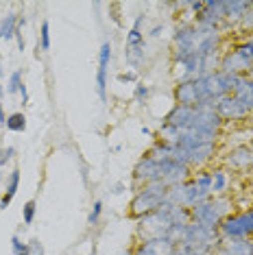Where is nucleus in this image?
Here are the masks:
<instances>
[{
  "instance_id": "7c9ffc66",
  "label": "nucleus",
  "mask_w": 253,
  "mask_h": 255,
  "mask_svg": "<svg viewBox=\"0 0 253 255\" xmlns=\"http://www.w3.org/2000/svg\"><path fill=\"white\" fill-rule=\"evenodd\" d=\"M13 155H15V148L13 146H7V148H2L0 150V168L2 166H7L11 159H13Z\"/></svg>"
},
{
  "instance_id": "1a4fd4ad",
  "label": "nucleus",
  "mask_w": 253,
  "mask_h": 255,
  "mask_svg": "<svg viewBox=\"0 0 253 255\" xmlns=\"http://www.w3.org/2000/svg\"><path fill=\"white\" fill-rule=\"evenodd\" d=\"M214 109H216L218 118H221L223 123H240V120H247L251 116L249 109H247L234 94L223 96L221 101H216L214 103Z\"/></svg>"
},
{
  "instance_id": "5701e85b",
  "label": "nucleus",
  "mask_w": 253,
  "mask_h": 255,
  "mask_svg": "<svg viewBox=\"0 0 253 255\" xmlns=\"http://www.w3.org/2000/svg\"><path fill=\"white\" fill-rule=\"evenodd\" d=\"M7 129L13 131V133H24V131H26V116L22 114V112L9 114V118H7Z\"/></svg>"
},
{
  "instance_id": "79ce46f5",
  "label": "nucleus",
  "mask_w": 253,
  "mask_h": 255,
  "mask_svg": "<svg viewBox=\"0 0 253 255\" xmlns=\"http://www.w3.org/2000/svg\"><path fill=\"white\" fill-rule=\"evenodd\" d=\"M0 77H2V68H0Z\"/></svg>"
},
{
  "instance_id": "2eb2a0df",
  "label": "nucleus",
  "mask_w": 253,
  "mask_h": 255,
  "mask_svg": "<svg viewBox=\"0 0 253 255\" xmlns=\"http://www.w3.org/2000/svg\"><path fill=\"white\" fill-rule=\"evenodd\" d=\"M214 255H253V238L245 240H225L218 238V245L214 247Z\"/></svg>"
},
{
  "instance_id": "c85d7f7f",
  "label": "nucleus",
  "mask_w": 253,
  "mask_h": 255,
  "mask_svg": "<svg viewBox=\"0 0 253 255\" xmlns=\"http://www.w3.org/2000/svg\"><path fill=\"white\" fill-rule=\"evenodd\" d=\"M11 251L15 253H31V247H28V242H22L20 236H13L11 238Z\"/></svg>"
},
{
  "instance_id": "e433bc0d",
  "label": "nucleus",
  "mask_w": 253,
  "mask_h": 255,
  "mask_svg": "<svg viewBox=\"0 0 253 255\" xmlns=\"http://www.w3.org/2000/svg\"><path fill=\"white\" fill-rule=\"evenodd\" d=\"M247 216H249V223H251V229H253V207L251 210H247Z\"/></svg>"
},
{
  "instance_id": "9b49d317",
  "label": "nucleus",
  "mask_w": 253,
  "mask_h": 255,
  "mask_svg": "<svg viewBox=\"0 0 253 255\" xmlns=\"http://www.w3.org/2000/svg\"><path fill=\"white\" fill-rule=\"evenodd\" d=\"M218 70L234 74V77H247L249 70H251V63L232 46V48L221 55V66H218Z\"/></svg>"
},
{
  "instance_id": "ddd939ff",
  "label": "nucleus",
  "mask_w": 253,
  "mask_h": 255,
  "mask_svg": "<svg viewBox=\"0 0 253 255\" xmlns=\"http://www.w3.org/2000/svg\"><path fill=\"white\" fill-rule=\"evenodd\" d=\"M109 61H112V44L103 42L99 50V70H96V92H99L101 101L107 98V70Z\"/></svg>"
},
{
  "instance_id": "20e7f679",
  "label": "nucleus",
  "mask_w": 253,
  "mask_h": 255,
  "mask_svg": "<svg viewBox=\"0 0 253 255\" xmlns=\"http://www.w3.org/2000/svg\"><path fill=\"white\" fill-rule=\"evenodd\" d=\"M199 85V94H201V103H210L214 105L216 101H221L223 96H229L234 92V88L238 85L240 77H234V74H227L223 70L216 72H208L203 77L194 79Z\"/></svg>"
},
{
  "instance_id": "c9c22d12",
  "label": "nucleus",
  "mask_w": 253,
  "mask_h": 255,
  "mask_svg": "<svg viewBox=\"0 0 253 255\" xmlns=\"http://www.w3.org/2000/svg\"><path fill=\"white\" fill-rule=\"evenodd\" d=\"M20 94H22V105H26V103H28V90H26V85H22V88H20Z\"/></svg>"
},
{
  "instance_id": "f8f14e48",
  "label": "nucleus",
  "mask_w": 253,
  "mask_h": 255,
  "mask_svg": "<svg viewBox=\"0 0 253 255\" xmlns=\"http://www.w3.org/2000/svg\"><path fill=\"white\" fill-rule=\"evenodd\" d=\"M175 105H183V107H197L201 105V94H199V85L197 81H179L175 85Z\"/></svg>"
},
{
  "instance_id": "ea45409f",
  "label": "nucleus",
  "mask_w": 253,
  "mask_h": 255,
  "mask_svg": "<svg viewBox=\"0 0 253 255\" xmlns=\"http://www.w3.org/2000/svg\"><path fill=\"white\" fill-rule=\"evenodd\" d=\"M15 255H31V253H15Z\"/></svg>"
},
{
  "instance_id": "423d86ee",
  "label": "nucleus",
  "mask_w": 253,
  "mask_h": 255,
  "mask_svg": "<svg viewBox=\"0 0 253 255\" xmlns=\"http://www.w3.org/2000/svg\"><path fill=\"white\" fill-rule=\"evenodd\" d=\"M194 46H197V24L194 22H179L172 31V57L179 59L186 55H197Z\"/></svg>"
},
{
  "instance_id": "f704fd0d",
  "label": "nucleus",
  "mask_w": 253,
  "mask_h": 255,
  "mask_svg": "<svg viewBox=\"0 0 253 255\" xmlns=\"http://www.w3.org/2000/svg\"><path fill=\"white\" fill-rule=\"evenodd\" d=\"M135 79H137L135 72H120L118 74V81H123V83H133Z\"/></svg>"
},
{
  "instance_id": "4468645a",
  "label": "nucleus",
  "mask_w": 253,
  "mask_h": 255,
  "mask_svg": "<svg viewBox=\"0 0 253 255\" xmlns=\"http://www.w3.org/2000/svg\"><path fill=\"white\" fill-rule=\"evenodd\" d=\"M175 245L168 238H153V240H140L131 255H172Z\"/></svg>"
},
{
  "instance_id": "a19ab883",
  "label": "nucleus",
  "mask_w": 253,
  "mask_h": 255,
  "mask_svg": "<svg viewBox=\"0 0 253 255\" xmlns=\"http://www.w3.org/2000/svg\"><path fill=\"white\" fill-rule=\"evenodd\" d=\"M0 183H2V172H0Z\"/></svg>"
},
{
  "instance_id": "a211bd4d",
  "label": "nucleus",
  "mask_w": 253,
  "mask_h": 255,
  "mask_svg": "<svg viewBox=\"0 0 253 255\" xmlns=\"http://www.w3.org/2000/svg\"><path fill=\"white\" fill-rule=\"evenodd\" d=\"M194 107H183V105H172L170 112L164 116V125L177 127V129H186L192 123Z\"/></svg>"
},
{
  "instance_id": "39448f33",
  "label": "nucleus",
  "mask_w": 253,
  "mask_h": 255,
  "mask_svg": "<svg viewBox=\"0 0 253 255\" xmlns=\"http://www.w3.org/2000/svg\"><path fill=\"white\" fill-rule=\"evenodd\" d=\"M216 245H218V231L197 223L186 225L179 242L181 249H190V251H199V253H212Z\"/></svg>"
},
{
  "instance_id": "37998d69",
  "label": "nucleus",
  "mask_w": 253,
  "mask_h": 255,
  "mask_svg": "<svg viewBox=\"0 0 253 255\" xmlns=\"http://www.w3.org/2000/svg\"><path fill=\"white\" fill-rule=\"evenodd\" d=\"M0 210H2V205H0Z\"/></svg>"
},
{
  "instance_id": "4be33fe9",
  "label": "nucleus",
  "mask_w": 253,
  "mask_h": 255,
  "mask_svg": "<svg viewBox=\"0 0 253 255\" xmlns=\"http://www.w3.org/2000/svg\"><path fill=\"white\" fill-rule=\"evenodd\" d=\"M18 33V13H7L0 20V39H13Z\"/></svg>"
},
{
  "instance_id": "473e14b6",
  "label": "nucleus",
  "mask_w": 253,
  "mask_h": 255,
  "mask_svg": "<svg viewBox=\"0 0 253 255\" xmlns=\"http://www.w3.org/2000/svg\"><path fill=\"white\" fill-rule=\"evenodd\" d=\"M203 4H205V2H201V0H197V2H186V9L192 11V15L197 18L201 11H203Z\"/></svg>"
},
{
  "instance_id": "cd10ccee",
  "label": "nucleus",
  "mask_w": 253,
  "mask_h": 255,
  "mask_svg": "<svg viewBox=\"0 0 253 255\" xmlns=\"http://www.w3.org/2000/svg\"><path fill=\"white\" fill-rule=\"evenodd\" d=\"M35 212H37V203L35 201H28L24 207H22V220L24 225H31L35 220Z\"/></svg>"
},
{
  "instance_id": "2f4dec72",
  "label": "nucleus",
  "mask_w": 253,
  "mask_h": 255,
  "mask_svg": "<svg viewBox=\"0 0 253 255\" xmlns=\"http://www.w3.org/2000/svg\"><path fill=\"white\" fill-rule=\"evenodd\" d=\"M133 96H135L137 103H144L146 98H148V88H146L144 83H135V94Z\"/></svg>"
},
{
  "instance_id": "393cba45",
  "label": "nucleus",
  "mask_w": 253,
  "mask_h": 255,
  "mask_svg": "<svg viewBox=\"0 0 253 255\" xmlns=\"http://www.w3.org/2000/svg\"><path fill=\"white\" fill-rule=\"evenodd\" d=\"M39 50H50V24L48 22H42V28H39V44H37Z\"/></svg>"
},
{
  "instance_id": "c756f323",
  "label": "nucleus",
  "mask_w": 253,
  "mask_h": 255,
  "mask_svg": "<svg viewBox=\"0 0 253 255\" xmlns=\"http://www.w3.org/2000/svg\"><path fill=\"white\" fill-rule=\"evenodd\" d=\"M101 214H103V203L96 201L94 205H92V212L88 214V225H96L101 220Z\"/></svg>"
},
{
  "instance_id": "f03ea898",
  "label": "nucleus",
  "mask_w": 253,
  "mask_h": 255,
  "mask_svg": "<svg viewBox=\"0 0 253 255\" xmlns=\"http://www.w3.org/2000/svg\"><path fill=\"white\" fill-rule=\"evenodd\" d=\"M232 210H234L232 199H227L223 194L210 196L208 201L190 207V223L203 225V227H210V229H218V225L234 214Z\"/></svg>"
},
{
  "instance_id": "58836bf2",
  "label": "nucleus",
  "mask_w": 253,
  "mask_h": 255,
  "mask_svg": "<svg viewBox=\"0 0 253 255\" xmlns=\"http://www.w3.org/2000/svg\"><path fill=\"white\" fill-rule=\"evenodd\" d=\"M249 79H253V66H251V70H249V74H247Z\"/></svg>"
},
{
  "instance_id": "72a5a7b5",
  "label": "nucleus",
  "mask_w": 253,
  "mask_h": 255,
  "mask_svg": "<svg viewBox=\"0 0 253 255\" xmlns=\"http://www.w3.org/2000/svg\"><path fill=\"white\" fill-rule=\"evenodd\" d=\"M28 247H31V255H44V247H42L39 240H31Z\"/></svg>"
},
{
  "instance_id": "dca6fc26",
  "label": "nucleus",
  "mask_w": 253,
  "mask_h": 255,
  "mask_svg": "<svg viewBox=\"0 0 253 255\" xmlns=\"http://www.w3.org/2000/svg\"><path fill=\"white\" fill-rule=\"evenodd\" d=\"M225 164L234 170H249V168H253V146L240 144V146L232 148L225 155Z\"/></svg>"
},
{
  "instance_id": "4c0bfd02",
  "label": "nucleus",
  "mask_w": 253,
  "mask_h": 255,
  "mask_svg": "<svg viewBox=\"0 0 253 255\" xmlns=\"http://www.w3.org/2000/svg\"><path fill=\"white\" fill-rule=\"evenodd\" d=\"M2 94H4V83H0V101H2Z\"/></svg>"
},
{
  "instance_id": "9d476101",
  "label": "nucleus",
  "mask_w": 253,
  "mask_h": 255,
  "mask_svg": "<svg viewBox=\"0 0 253 255\" xmlns=\"http://www.w3.org/2000/svg\"><path fill=\"white\" fill-rule=\"evenodd\" d=\"M133 183L135 188H142V185L148 183H159V159H155L148 153L144 157H140V161L133 168Z\"/></svg>"
},
{
  "instance_id": "f3484780",
  "label": "nucleus",
  "mask_w": 253,
  "mask_h": 255,
  "mask_svg": "<svg viewBox=\"0 0 253 255\" xmlns=\"http://www.w3.org/2000/svg\"><path fill=\"white\" fill-rule=\"evenodd\" d=\"M251 7H253V2H249V0H223V18H225V24L236 26Z\"/></svg>"
},
{
  "instance_id": "6ab92c4d",
  "label": "nucleus",
  "mask_w": 253,
  "mask_h": 255,
  "mask_svg": "<svg viewBox=\"0 0 253 255\" xmlns=\"http://www.w3.org/2000/svg\"><path fill=\"white\" fill-rule=\"evenodd\" d=\"M232 94L238 98V101L243 103L247 109H249V114H253V79H249V77H240L238 85L234 88Z\"/></svg>"
},
{
  "instance_id": "a878e982",
  "label": "nucleus",
  "mask_w": 253,
  "mask_h": 255,
  "mask_svg": "<svg viewBox=\"0 0 253 255\" xmlns=\"http://www.w3.org/2000/svg\"><path fill=\"white\" fill-rule=\"evenodd\" d=\"M24 85V81H22V72L15 70L9 74V81H7V92L9 94H15V92H20V88Z\"/></svg>"
},
{
  "instance_id": "aec40b11",
  "label": "nucleus",
  "mask_w": 253,
  "mask_h": 255,
  "mask_svg": "<svg viewBox=\"0 0 253 255\" xmlns=\"http://www.w3.org/2000/svg\"><path fill=\"white\" fill-rule=\"evenodd\" d=\"M18 188H20V170H18V168H13V170H11V175H9V179H7L4 194L0 196V205H2V210H7V207H9V203L13 201V196H15V192H18Z\"/></svg>"
},
{
  "instance_id": "bb28decb",
  "label": "nucleus",
  "mask_w": 253,
  "mask_h": 255,
  "mask_svg": "<svg viewBox=\"0 0 253 255\" xmlns=\"http://www.w3.org/2000/svg\"><path fill=\"white\" fill-rule=\"evenodd\" d=\"M236 28H238V31H243V33H253V7L247 11L243 18H240V22L236 24Z\"/></svg>"
},
{
  "instance_id": "f257e3e1",
  "label": "nucleus",
  "mask_w": 253,
  "mask_h": 255,
  "mask_svg": "<svg viewBox=\"0 0 253 255\" xmlns=\"http://www.w3.org/2000/svg\"><path fill=\"white\" fill-rule=\"evenodd\" d=\"M190 210L177 205H162L157 212L137 220V238L140 240H153V238H166L172 225H188Z\"/></svg>"
},
{
  "instance_id": "b1692460",
  "label": "nucleus",
  "mask_w": 253,
  "mask_h": 255,
  "mask_svg": "<svg viewBox=\"0 0 253 255\" xmlns=\"http://www.w3.org/2000/svg\"><path fill=\"white\" fill-rule=\"evenodd\" d=\"M234 48L238 50V53L243 55L245 59L253 66V35H247V37L240 39V42H236V44H234Z\"/></svg>"
},
{
  "instance_id": "c03bdc74",
  "label": "nucleus",
  "mask_w": 253,
  "mask_h": 255,
  "mask_svg": "<svg viewBox=\"0 0 253 255\" xmlns=\"http://www.w3.org/2000/svg\"><path fill=\"white\" fill-rule=\"evenodd\" d=\"M0 127H2V123H0Z\"/></svg>"
},
{
  "instance_id": "412c9836",
  "label": "nucleus",
  "mask_w": 253,
  "mask_h": 255,
  "mask_svg": "<svg viewBox=\"0 0 253 255\" xmlns=\"http://www.w3.org/2000/svg\"><path fill=\"white\" fill-rule=\"evenodd\" d=\"M212 172V196L218 194H225L227 192V185H229V175L225 168H214Z\"/></svg>"
},
{
  "instance_id": "6e6552de",
  "label": "nucleus",
  "mask_w": 253,
  "mask_h": 255,
  "mask_svg": "<svg viewBox=\"0 0 253 255\" xmlns=\"http://www.w3.org/2000/svg\"><path fill=\"white\" fill-rule=\"evenodd\" d=\"M142 22H144V13H140L131 26V31L126 33V44H125V57L129 59L131 66H140L144 59V33H142Z\"/></svg>"
},
{
  "instance_id": "7ed1b4c3",
  "label": "nucleus",
  "mask_w": 253,
  "mask_h": 255,
  "mask_svg": "<svg viewBox=\"0 0 253 255\" xmlns=\"http://www.w3.org/2000/svg\"><path fill=\"white\" fill-rule=\"evenodd\" d=\"M166 196H168V188L164 183H148L135 190L133 199L129 205V214L133 218H144L148 214L157 212L162 205H166Z\"/></svg>"
},
{
  "instance_id": "0eeeda50",
  "label": "nucleus",
  "mask_w": 253,
  "mask_h": 255,
  "mask_svg": "<svg viewBox=\"0 0 253 255\" xmlns=\"http://www.w3.org/2000/svg\"><path fill=\"white\" fill-rule=\"evenodd\" d=\"M218 238H225V240H245V238H253V229L249 223V216L245 212H236L232 216H227L218 225Z\"/></svg>"
}]
</instances>
